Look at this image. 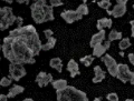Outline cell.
Segmentation results:
<instances>
[{
	"instance_id": "obj_14",
	"label": "cell",
	"mask_w": 134,
	"mask_h": 101,
	"mask_svg": "<svg viewBox=\"0 0 134 101\" xmlns=\"http://www.w3.org/2000/svg\"><path fill=\"white\" fill-rule=\"evenodd\" d=\"M67 70L70 72V77L72 78H75L76 75L81 74V72H79L78 64L74 60V59H70V60L68 61V64H67Z\"/></svg>"
},
{
	"instance_id": "obj_3",
	"label": "cell",
	"mask_w": 134,
	"mask_h": 101,
	"mask_svg": "<svg viewBox=\"0 0 134 101\" xmlns=\"http://www.w3.org/2000/svg\"><path fill=\"white\" fill-rule=\"evenodd\" d=\"M0 16H1L0 28H1L2 31L6 30L7 28H9L10 26H12L17 21V17L12 14V9L9 7H2L1 10H0Z\"/></svg>"
},
{
	"instance_id": "obj_28",
	"label": "cell",
	"mask_w": 134,
	"mask_h": 101,
	"mask_svg": "<svg viewBox=\"0 0 134 101\" xmlns=\"http://www.w3.org/2000/svg\"><path fill=\"white\" fill-rule=\"evenodd\" d=\"M11 78L10 77H2V79H1V81H0V86L1 87H9L10 85H11Z\"/></svg>"
},
{
	"instance_id": "obj_32",
	"label": "cell",
	"mask_w": 134,
	"mask_h": 101,
	"mask_svg": "<svg viewBox=\"0 0 134 101\" xmlns=\"http://www.w3.org/2000/svg\"><path fill=\"white\" fill-rule=\"evenodd\" d=\"M23 21H24V19L21 18V17H17V23H18V27H21L23 26Z\"/></svg>"
},
{
	"instance_id": "obj_23",
	"label": "cell",
	"mask_w": 134,
	"mask_h": 101,
	"mask_svg": "<svg viewBox=\"0 0 134 101\" xmlns=\"http://www.w3.org/2000/svg\"><path fill=\"white\" fill-rule=\"evenodd\" d=\"M122 37H123L122 32L116 31V30H111V32L108 33L107 40H110L112 42V41H115V40H121V39H122Z\"/></svg>"
},
{
	"instance_id": "obj_45",
	"label": "cell",
	"mask_w": 134,
	"mask_h": 101,
	"mask_svg": "<svg viewBox=\"0 0 134 101\" xmlns=\"http://www.w3.org/2000/svg\"><path fill=\"white\" fill-rule=\"evenodd\" d=\"M34 1H35V2H36V1H38V0H34Z\"/></svg>"
},
{
	"instance_id": "obj_6",
	"label": "cell",
	"mask_w": 134,
	"mask_h": 101,
	"mask_svg": "<svg viewBox=\"0 0 134 101\" xmlns=\"http://www.w3.org/2000/svg\"><path fill=\"white\" fill-rule=\"evenodd\" d=\"M37 33L36 28L32 24H27V26H21V27H17L14 30H11L9 35L11 37H19V36H26L29 37L31 35Z\"/></svg>"
},
{
	"instance_id": "obj_46",
	"label": "cell",
	"mask_w": 134,
	"mask_h": 101,
	"mask_svg": "<svg viewBox=\"0 0 134 101\" xmlns=\"http://www.w3.org/2000/svg\"><path fill=\"white\" fill-rule=\"evenodd\" d=\"M133 9H134V3H133Z\"/></svg>"
},
{
	"instance_id": "obj_41",
	"label": "cell",
	"mask_w": 134,
	"mask_h": 101,
	"mask_svg": "<svg viewBox=\"0 0 134 101\" xmlns=\"http://www.w3.org/2000/svg\"><path fill=\"white\" fill-rule=\"evenodd\" d=\"M130 24H131L132 27H134V19H133V20H131V21H130Z\"/></svg>"
},
{
	"instance_id": "obj_5",
	"label": "cell",
	"mask_w": 134,
	"mask_h": 101,
	"mask_svg": "<svg viewBox=\"0 0 134 101\" xmlns=\"http://www.w3.org/2000/svg\"><path fill=\"white\" fill-rule=\"evenodd\" d=\"M26 69L23 64H16V62H10L9 65V77L15 80V81H19L23 77L26 75Z\"/></svg>"
},
{
	"instance_id": "obj_35",
	"label": "cell",
	"mask_w": 134,
	"mask_h": 101,
	"mask_svg": "<svg viewBox=\"0 0 134 101\" xmlns=\"http://www.w3.org/2000/svg\"><path fill=\"white\" fill-rule=\"evenodd\" d=\"M7 99H9V98H8V96L7 94H0V100H1V101H6Z\"/></svg>"
},
{
	"instance_id": "obj_19",
	"label": "cell",
	"mask_w": 134,
	"mask_h": 101,
	"mask_svg": "<svg viewBox=\"0 0 134 101\" xmlns=\"http://www.w3.org/2000/svg\"><path fill=\"white\" fill-rule=\"evenodd\" d=\"M52 86H53L54 89L57 91V90L65 89V88L68 85H67V80H65V79H57V80H53V81H52Z\"/></svg>"
},
{
	"instance_id": "obj_21",
	"label": "cell",
	"mask_w": 134,
	"mask_h": 101,
	"mask_svg": "<svg viewBox=\"0 0 134 101\" xmlns=\"http://www.w3.org/2000/svg\"><path fill=\"white\" fill-rule=\"evenodd\" d=\"M56 38L55 37H50L49 39H47V42H46L45 45L41 46V50L43 51H48V50H52L54 47H55V45H56Z\"/></svg>"
},
{
	"instance_id": "obj_24",
	"label": "cell",
	"mask_w": 134,
	"mask_h": 101,
	"mask_svg": "<svg viewBox=\"0 0 134 101\" xmlns=\"http://www.w3.org/2000/svg\"><path fill=\"white\" fill-rule=\"evenodd\" d=\"M94 61V56L93 54H87L85 57H82L81 58V62L85 66V67H90Z\"/></svg>"
},
{
	"instance_id": "obj_43",
	"label": "cell",
	"mask_w": 134,
	"mask_h": 101,
	"mask_svg": "<svg viewBox=\"0 0 134 101\" xmlns=\"http://www.w3.org/2000/svg\"><path fill=\"white\" fill-rule=\"evenodd\" d=\"M94 100H95V101H99V100H102V98H100V97H98V98H95Z\"/></svg>"
},
{
	"instance_id": "obj_38",
	"label": "cell",
	"mask_w": 134,
	"mask_h": 101,
	"mask_svg": "<svg viewBox=\"0 0 134 101\" xmlns=\"http://www.w3.org/2000/svg\"><path fill=\"white\" fill-rule=\"evenodd\" d=\"M117 3H125L126 5V2H127V0H116Z\"/></svg>"
},
{
	"instance_id": "obj_26",
	"label": "cell",
	"mask_w": 134,
	"mask_h": 101,
	"mask_svg": "<svg viewBox=\"0 0 134 101\" xmlns=\"http://www.w3.org/2000/svg\"><path fill=\"white\" fill-rule=\"evenodd\" d=\"M97 5L99 8H102L104 10H108L110 7L112 6V2L110 0H100V1H97Z\"/></svg>"
},
{
	"instance_id": "obj_29",
	"label": "cell",
	"mask_w": 134,
	"mask_h": 101,
	"mask_svg": "<svg viewBox=\"0 0 134 101\" xmlns=\"http://www.w3.org/2000/svg\"><path fill=\"white\" fill-rule=\"evenodd\" d=\"M106 99L108 101H119V96L115 92H111V93H108L106 96Z\"/></svg>"
},
{
	"instance_id": "obj_25",
	"label": "cell",
	"mask_w": 134,
	"mask_h": 101,
	"mask_svg": "<svg viewBox=\"0 0 134 101\" xmlns=\"http://www.w3.org/2000/svg\"><path fill=\"white\" fill-rule=\"evenodd\" d=\"M119 47L121 50H126L127 48L131 47V41H130L129 38H122L119 43Z\"/></svg>"
},
{
	"instance_id": "obj_42",
	"label": "cell",
	"mask_w": 134,
	"mask_h": 101,
	"mask_svg": "<svg viewBox=\"0 0 134 101\" xmlns=\"http://www.w3.org/2000/svg\"><path fill=\"white\" fill-rule=\"evenodd\" d=\"M131 30H132V37L134 38V27H132V28H131Z\"/></svg>"
},
{
	"instance_id": "obj_4",
	"label": "cell",
	"mask_w": 134,
	"mask_h": 101,
	"mask_svg": "<svg viewBox=\"0 0 134 101\" xmlns=\"http://www.w3.org/2000/svg\"><path fill=\"white\" fill-rule=\"evenodd\" d=\"M45 6L46 0H38V1L34 2L30 6L31 17L36 23L45 22Z\"/></svg>"
},
{
	"instance_id": "obj_12",
	"label": "cell",
	"mask_w": 134,
	"mask_h": 101,
	"mask_svg": "<svg viewBox=\"0 0 134 101\" xmlns=\"http://www.w3.org/2000/svg\"><path fill=\"white\" fill-rule=\"evenodd\" d=\"M126 10L127 9L125 3H116L114 8H113V10H106V11L108 15H111L114 18H121V17H123L125 15Z\"/></svg>"
},
{
	"instance_id": "obj_1",
	"label": "cell",
	"mask_w": 134,
	"mask_h": 101,
	"mask_svg": "<svg viewBox=\"0 0 134 101\" xmlns=\"http://www.w3.org/2000/svg\"><path fill=\"white\" fill-rule=\"evenodd\" d=\"M26 36L14 37V39L10 43L12 50V57L10 62H16V64H35V53L28 47Z\"/></svg>"
},
{
	"instance_id": "obj_8",
	"label": "cell",
	"mask_w": 134,
	"mask_h": 101,
	"mask_svg": "<svg viewBox=\"0 0 134 101\" xmlns=\"http://www.w3.org/2000/svg\"><path fill=\"white\" fill-rule=\"evenodd\" d=\"M131 72L129 66L126 64H119L117 65V72H116V78L121 80L123 83H126L130 81V77H131Z\"/></svg>"
},
{
	"instance_id": "obj_27",
	"label": "cell",
	"mask_w": 134,
	"mask_h": 101,
	"mask_svg": "<svg viewBox=\"0 0 134 101\" xmlns=\"http://www.w3.org/2000/svg\"><path fill=\"white\" fill-rule=\"evenodd\" d=\"M79 14L81 15H83V16H86V15H88V12H90V10H88V7H87V5L86 3H82V5H79L78 7H77V9H76Z\"/></svg>"
},
{
	"instance_id": "obj_33",
	"label": "cell",
	"mask_w": 134,
	"mask_h": 101,
	"mask_svg": "<svg viewBox=\"0 0 134 101\" xmlns=\"http://www.w3.org/2000/svg\"><path fill=\"white\" fill-rule=\"evenodd\" d=\"M129 61L134 66V53H129Z\"/></svg>"
},
{
	"instance_id": "obj_2",
	"label": "cell",
	"mask_w": 134,
	"mask_h": 101,
	"mask_svg": "<svg viewBox=\"0 0 134 101\" xmlns=\"http://www.w3.org/2000/svg\"><path fill=\"white\" fill-rule=\"evenodd\" d=\"M58 101H87V94L84 91L76 89L75 87L67 86L65 89L56 91Z\"/></svg>"
},
{
	"instance_id": "obj_9",
	"label": "cell",
	"mask_w": 134,
	"mask_h": 101,
	"mask_svg": "<svg viewBox=\"0 0 134 101\" xmlns=\"http://www.w3.org/2000/svg\"><path fill=\"white\" fill-rule=\"evenodd\" d=\"M102 61L104 62V65L107 67V71L112 77H116V72H117V62L111 54H104L102 57Z\"/></svg>"
},
{
	"instance_id": "obj_40",
	"label": "cell",
	"mask_w": 134,
	"mask_h": 101,
	"mask_svg": "<svg viewBox=\"0 0 134 101\" xmlns=\"http://www.w3.org/2000/svg\"><path fill=\"white\" fill-rule=\"evenodd\" d=\"M2 1H6V2H9V3H12L14 0H2Z\"/></svg>"
},
{
	"instance_id": "obj_13",
	"label": "cell",
	"mask_w": 134,
	"mask_h": 101,
	"mask_svg": "<svg viewBox=\"0 0 134 101\" xmlns=\"http://www.w3.org/2000/svg\"><path fill=\"white\" fill-rule=\"evenodd\" d=\"M105 36H106V32L105 30H98L97 33H95V35H93V37H92L91 39V42H90V46L92 48H94L95 46H97L99 43H102L104 39H105Z\"/></svg>"
},
{
	"instance_id": "obj_37",
	"label": "cell",
	"mask_w": 134,
	"mask_h": 101,
	"mask_svg": "<svg viewBox=\"0 0 134 101\" xmlns=\"http://www.w3.org/2000/svg\"><path fill=\"white\" fill-rule=\"evenodd\" d=\"M18 3H29V1L30 0H16Z\"/></svg>"
},
{
	"instance_id": "obj_39",
	"label": "cell",
	"mask_w": 134,
	"mask_h": 101,
	"mask_svg": "<svg viewBox=\"0 0 134 101\" xmlns=\"http://www.w3.org/2000/svg\"><path fill=\"white\" fill-rule=\"evenodd\" d=\"M34 99H31V98H25L24 99V101H32Z\"/></svg>"
},
{
	"instance_id": "obj_36",
	"label": "cell",
	"mask_w": 134,
	"mask_h": 101,
	"mask_svg": "<svg viewBox=\"0 0 134 101\" xmlns=\"http://www.w3.org/2000/svg\"><path fill=\"white\" fill-rule=\"evenodd\" d=\"M104 46H105V47L107 48V50H108V49H110V47H111V41L110 40L105 41V42H104Z\"/></svg>"
},
{
	"instance_id": "obj_44",
	"label": "cell",
	"mask_w": 134,
	"mask_h": 101,
	"mask_svg": "<svg viewBox=\"0 0 134 101\" xmlns=\"http://www.w3.org/2000/svg\"><path fill=\"white\" fill-rule=\"evenodd\" d=\"M82 1H83L84 3H86V1H87V0H82Z\"/></svg>"
},
{
	"instance_id": "obj_7",
	"label": "cell",
	"mask_w": 134,
	"mask_h": 101,
	"mask_svg": "<svg viewBox=\"0 0 134 101\" xmlns=\"http://www.w3.org/2000/svg\"><path fill=\"white\" fill-rule=\"evenodd\" d=\"M27 43H28V47L34 51L35 56H38L39 52L41 51V46H43V43H41V41L39 39L38 32L35 33V35L29 36L27 38Z\"/></svg>"
},
{
	"instance_id": "obj_17",
	"label": "cell",
	"mask_w": 134,
	"mask_h": 101,
	"mask_svg": "<svg viewBox=\"0 0 134 101\" xmlns=\"http://www.w3.org/2000/svg\"><path fill=\"white\" fill-rule=\"evenodd\" d=\"M49 66L52 67L53 69L57 70V72H59V73L63 72V61H62L60 58H53V59H50Z\"/></svg>"
},
{
	"instance_id": "obj_30",
	"label": "cell",
	"mask_w": 134,
	"mask_h": 101,
	"mask_svg": "<svg viewBox=\"0 0 134 101\" xmlns=\"http://www.w3.org/2000/svg\"><path fill=\"white\" fill-rule=\"evenodd\" d=\"M49 2H50V6H53L54 8L60 7V6H63V3H64L62 0H49Z\"/></svg>"
},
{
	"instance_id": "obj_18",
	"label": "cell",
	"mask_w": 134,
	"mask_h": 101,
	"mask_svg": "<svg viewBox=\"0 0 134 101\" xmlns=\"http://www.w3.org/2000/svg\"><path fill=\"white\" fill-rule=\"evenodd\" d=\"M106 51H107V48L104 45L99 43V45L95 46V47L93 48V56L94 57H98V58L100 57V58H102L104 54L106 53Z\"/></svg>"
},
{
	"instance_id": "obj_11",
	"label": "cell",
	"mask_w": 134,
	"mask_h": 101,
	"mask_svg": "<svg viewBox=\"0 0 134 101\" xmlns=\"http://www.w3.org/2000/svg\"><path fill=\"white\" fill-rule=\"evenodd\" d=\"M53 80H54L53 75L50 73H46V72H44V71H40L36 77V82L40 88H44L46 86H48L49 83H52Z\"/></svg>"
},
{
	"instance_id": "obj_20",
	"label": "cell",
	"mask_w": 134,
	"mask_h": 101,
	"mask_svg": "<svg viewBox=\"0 0 134 101\" xmlns=\"http://www.w3.org/2000/svg\"><path fill=\"white\" fill-rule=\"evenodd\" d=\"M25 91V88L23 86H18V85H15L14 87L11 88V89L9 90V92H8V98H15L16 96H18L20 93H23V92Z\"/></svg>"
},
{
	"instance_id": "obj_15",
	"label": "cell",
	"mask_w": 134,
	"mask_h": 101,
	"mask_svg": "<svg viewBox=\"0 0 134 101\" xmlns=\"http://www.w3.org/2000/svg\"><path fill=\"white\" fill-rule=\"evenodd\" d=\"M94 78H93V83H98V82H102L104 79H105V71H104L99 66H95L94 67Z\"/></svg>"
},
{
	"instance_id": "obj_16",
	"label": "cell",
	"mask_w": 134,
	"mask_h": 101,
	"mask_svg": "<svg viewBox=\"0 0 134 101\" xmlns=\"http://www.w3.org/2000/svg\"><path fill=\"white\" fill-rule=\"evenodd\" d=\"M113 21L110 18H102L97 20V23H96V27H97L98 30H103L105 28H112Z\"/></svg>"
},
{
	"instance_id": "obj_31",
	"label": "cell",
	"mask_w": 134,
	"mask_h": 101,
	"mask_svg": "<svg viewBox=\"0 0 134 101\" xmlns=\"http://www.w3.org/2000/svg\"><path fill=\"white\" fill-rule=\"evenodd\" d=\"M44 35H45V38L46 39H49L50 37L54 36V31L50 30V29H46V30H44Z\"/></svg>"
},
{
	"instance_id": "obj_34",
	"label": "cell",
	"mask_w": 134,
	"mask_h": 101,
	"mask_svg": "<svg viewBox=\"0 0 134 101\" xmlns=\"http://www.w3.org/2000/svg\"><path fill=\"white\" fill-rule=\"evenodd\" d=\"M130 82H131V85L134 86V71L131 72V77H130Z\"/></svg>"
},
{
	"instance_id": "obj_10",
	"label": "cell",
	"mask_w": 134,
	"mask_h": 101,
	"mask_svg": "<svg viewBox=\"0 0 134 101\" xmlns=\"http://www.w3.org/2000/svg\"><path fill=\"white\" fill-rule=\"evenodd\" d=\"M60 17L67 23H73L77 20H81L83 18V15L79 14L77 10H65L60 14Z\"/></svg>"
},
{
	"instance_id": "obj_22",
	"label": "cell",
	"mask_w": 134,
	"mask_h": 101,
	"mask_svg": "<svg viewBox=\"0 0 134 101\" xmlns=\"http://www.w3.org/2000/svg\"><path fill=\"white\" fill-rule=\"evenodd\" d=\"M54 7L53 6H45V22L46 21H50V20H54L55 17H54Z\"/></svg>"
}]
</instances>
